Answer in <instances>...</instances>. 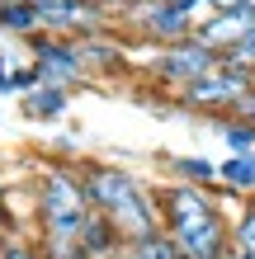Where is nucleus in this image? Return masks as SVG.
<instances>
[{"label": "nucleus", "mask_w": 255, "mask_h": 259, "mask_svg": "<svg viewBox=\"0 0 255 259\" xmlns=\"http://www.w3.org/2000/svg\"><path fill=\"white\" fill-rule=\"evenodd\" d=\"M255 85V71H241V66H213L208 75H199L194 85H185L179 95H170L185 113H208V118H227L241 109V99L250 95Z\"/></svg>", "instance_id": "20e7f679"}, {"label": "nucleus", "mask_w": 255, "mask_h": 259, "mask_svg": "<svg viewBox=\"0 0 255 259\" xmlns=\"http://www.w3.org/2000/svg\"><path fill=\"white\" fill-rule=\"evenodd\" d=\"M189 5H194V0H189Z\"/></svg>", "instance_id": "393cba45"}, {"label": "nucleus", "mask_w": 255, "mask_h": 259, "mask_svg": "<svg viewBox=\"0 0 255 259\" xmlns=\"http://www.w3.org/2000/svg\"><path fill=\"white\" fill-rule=\"evenodd\" d=\"M109 19L104 0H43V28L48 33H99Z\"/></svg>", "instance_id": "0eeeda50"}, {"label": "nucleus", "mask_w": 255, "mask_h": 259, "mask_svg": "<svg viewBox=\"0 0 255 259\" xmlns=\"http://www.w3.org/2000/svg\"><path fill=\"white\" fill-rule=\"evenodd\" d=\"M213 66H222V52L208 48V42L194 33V38H179V42H166V48L152 52V62H147V75H152L156 85H166L170 95H179L185 85H194L199 75H208Z\"/></svg>", "instance_id": "39448f33"}, {"label": "nucleus", "mask_w": 255, "mask_h": 259, "mask_svg": "<svg viewBox=\"0 0 255 259\" xmlns=\"http://www.w3.org/2000/svg\"><path fill=\"white\" fill-rule=\"evenodd\" d=\"M222 62H227V66H241V71H255V33H246L236 48H227V52H222Z\"/></svg>", "instance_id": "f3484780"}, {"label": "nucleus", "mask_w": 255, "mask_h": 259, "mask_svg": "<svg viewBox=\"0 0 255 259\" xmlns=\"http://www.w3.org/2000/svg\"><path fill=\"white\" fill-rule=\"evenodd\" d=\"M85 175V189H90V203L95 212H104L123 240H142L161 231V207H156V193L142 184L137 175H128L123 165H81Z\"/></svg>", "instance_id": "7ed1b4c3"}, {"label": "nucleus", "mask_w": 255, "mask_h": 259, "mask_svg": "<svg viewBox=\"0 0 255 259\" xmlns=\"http://www.w3.org/2000/svg\"><path fill=\"white\" fill-rule=\"evenodd\" d=\"M246 5H255V0H208V10H246Z\"/></svg>", "instance_id": "a211bd4d"}, {"label": "nucleus", "mask_w": 255, "mask_h": 259, "mask_svg": "<svg viewBox=\"0 0 255 259\" xmlns=\"http://www.w3.org/2000/svg\"><path fill=\"white\" fill-rule=\"evenodd\" d=\"M0 217H5V189H0Z\"/></svg>", "instance_id": "4be33fe9"}, {"label": "nucleus", "mask_w": 255, "mask_h": 259, "mask_svg": "<svg viewBox=\"0 0 255 259\" xmlns=\"http://www.w3.org/2000/svg\"><path fill=\"white\" fill-rule=\"evenodd\" d=\"M10 90H19V80H14V71L0 66V95H10Z\"/></svg>", "instance_id": "aec40b11"}, {"label": "nucleus", "mask_w": 255, "mask_h": 259, "mask_svg": "<svg viewBox=\"0 0 255 259\" xmlns=\"http://www.w3.org/2000/svg\"><path fill=\"white\" fill-rule=\"evenodd\" d=\"M161 207V231H166L185 259H232V212L222 207L217 189L203 184H170L156 189Z\"/></svg>", "instance_id": "f257e3e1"}, {"label": "nucleus", "mask_w": 255, "mask_h": 259, "mask_svg": "<svg viewBox=\"0 0 255 259\" xmlns=\"http://www.w3.org/2000/svg\"><path fill=\"white\" fill-rule=\"evenodd\" d=\"M123 259H185V254H179V245L166 231H152V236H142V240H128Z\"/></svg>", "instance_id": "4468645a"}, {"label": "nucleus", "mask_w": 255, "mask_h": 259, "mask_svg": "<svg viewBox=\"0 0 255 259\" xmlns=\"http://www.w3.org/2000/svg\"><path fill=\"white\" fill-rule=\"evenodd\" d=\"M0 28L5 33H38L43 28V5L38 0H0Z\"/></svg>", "instance_id": "9d476101"}, {"label": "nucleus", "mask_w": 255, "mask_h": 259, "mask_svg": "<svg viewBox=\"0 0 255 259\" xmlns=\"http://www.w3.org/2000/svg\"><path fill=\"white\" fill-rule=\"evenodd\" d=\"M85 175L71 165H48L38 175V245L48 259H81V231L90 222Z\"/></svg>", "instance_id": "f03ea898"}, {"label": "nucleus", "mask_w": 255, "mask_h": 259, "mask_svg": "<svg viewBox=\"0 0 255 259\" xmlns=\"http://www.w3.org/2000/svg\"><path fill=\"white\" fill-rule=\"evenodd\" d=\"M28 48H33V71H38V80L43 85H81L90 66H85V57H81V42L71 38V33H48V28H38V33H28Z\"/></svg>", "instance_id": "423d86ee"}, {"label": "nucleus", "mask_w": 255, "mask_h": 259, "mask_svg": "<svg viewBox=\"0 0 255 259\" xmlns=\"http://www.w3.org/2000/svg\"><path fill=\"white\" fill-rule=\"evenodd\" d=\"M217 132H222V142H227V156H246V151H255V123H246L241 113L217 118Z\"/></svg>", "instance_id": "ddd939ff"}, {"label": "nucleus", "mask_w": 255, "mask_h": 259, "mask_svg": "<svg viewBox=\"0 0 255 259\" xmlns=\"http://www.w3.org/2000/svg\"><path fill=\"white\" fill-rule=\"evenodd\" d=\"M236 113H241V118H246V123H255V85H250V95L241 99V109H236Z\"/></svg>", "instance_id": "6ab92c4d"}, {"label": "nucleus", "mask_w": 255, "mask_h": 259, "mask_svg": "<svg viewBox=\"0 0 255 259\" xmlns=\"http://www.w3.org/2000/svg\"><path fill=\"white\" fill-rule=\"evenodd\" d=\"M217 189L232 193V198H255V151H246V156H227L217 165Z\"/></svg>", "instance_id": "1a4fd4ad"}, {"label": "nucleus", "mask_w": 255, "mask_h": 259, "mask_svg": "<svg viewBox=\"0 0 255 259\" xmlns=\"http://www.w3.org/2000/svg\"><path fill=\"white\" fill-rule=\"evenodd\" d=\"M0 259H48V254H43V245H38V240L0 231Z\"/></svg>", "instance_id": "dca6fc26"}, {"label": "nucleus", "mask_w": 255, "mask_h": 259, "mask_svg": "<svg viewBox=\"0 0 255 259\" xmlns=\"http://www.w3.org/2000/svg\"><path fill=\"white\" fill-rule=\"evenodd\" d=\"M104 5H109V14H123V10L132 5V0H104Z\"/></svg>", "instance_id": "412c9836"}, {"label": "nucleus", "mask_w": 255, "mask_h": 259, "mask_svg": "<svg viewBox=\"0 0 255 259\" xmlns=\"http://www.w3.org/2000/svg\"><path fill=\"white\" fill-rule=\"evenodd\" d=\"M170 175L185 179V184H203V189H217V165L203 160V156H170Z\"/></svg>", "instance_id": "f8f14e48"}, {"label": "nucleus", "mask_w": 255, "mask_h": 259, "mask_svg": "<svg viewBox=\"0 0 255 259\" xmlns=\"http://www.w3.org/2000/svg\"><path fill=\"white\" fill-rule=\"evenodd\" d=\"M38 5H43V0H38Z\"/></svg>", "instance_id": "b1692460"}, {"label": "nucleus", "mask_w": 255, "mask_h": 259, "mask_svg": "<svg viewBox=\"0 0 255 259\" xmlns=\"http://www.w3.org/2000/svg\"><path fill=\"white\" fill-rule=\"evenodd\" d=\"M66 104H71V99H66L62 85H43V80H38V85L24 95V113H28V118H62Z\"/></svg>", "instance_id": "9b49d317"}, {"label": "nucleus", "mask_w": 255, "mask_h": 259, "mask_svg": "<svg viewBox=\"0 0 255 259\" xmlns=\"http://www.w3.org/2000/svg\"><path fill=\"white\" fill-rule=\"evenodd\" d=\"M246 33H255V5H246V10H217V14H208V19L199 24V38L208 42V48H217V52L236 48Z\"/></svg>", "instance_id": "6e6552de"}, {"label": "nucleus", "mask_w": 255, "mask_h": 259, "mask_svg": "<svg viewBox=\"0 0 255 259\" xmlns=\"http://www.w3.org/2000/svg\"><path fill=\"white\" fill-rule=\"evenodd\" d=\"M0 66H5V57H0Z\"/></svg>", "instance_id": "5701e85b"}, {"label": "nucleus", "mask_w": 255, "mask_h": 259, "mask_svg": "<svg viewBox=\"0 0 255 259\" xmlns=\"http://www.w3.org/2000/svg\"><path fill=\"white\" fill-rule=\"evenodd\" d=\"M232 250L236 259H255V198H246L241 212L232 217Z\"/></svg>", "instance_id": "2eb2a0df"}]
</instances>
